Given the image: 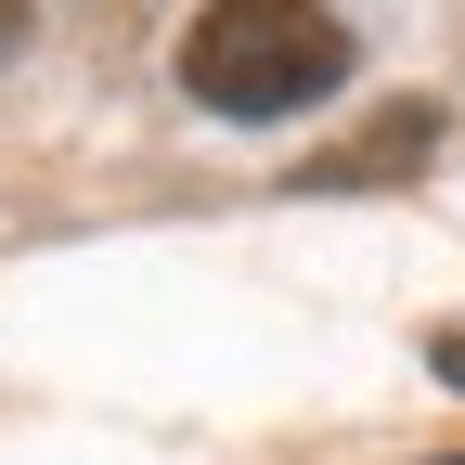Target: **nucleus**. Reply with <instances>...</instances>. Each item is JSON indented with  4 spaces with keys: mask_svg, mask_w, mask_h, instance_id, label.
Wrapping results in <instances>:
<instances>
[{
    "mask_svg": "<svg viewBox=\"0 0 465 465\" xmlns=\"http://www.w3.org/2000/svg\"><path fill=\"white\" fill-rule=\"evenodd\" d=\"M349 78V26L323 0H207L182 26V91L207 116H298Z\"/></svg>",
    "mask_w": 465,
    "mask_h": 465,
    "instance_id": "obj_1",
    "label": "nucleus"
},
{
    "mask_svg": "<svg viewBox=\"0 0 465 465\" xmlns=\"http://www.w3.org/2000/svg\"><path fill=\"white\" fill-rule=\"evenodd\" d=\"M440 155V104H388L375 130H349V143H323L298 182L311 194H349V182H414V168Z\"/></svg>",
    "mask_w": 465,
    "mask_h": 465,
    "instance_id": "obj_2",
    "label": "nucleus"
},
{
    "mask_svg": "<svg viewBox=\"0 0 465 465\" xmlns=\"http://www.w3.org/2000/svg\"><path fill=\"white\" fill-rule=\"evenodd\" d=\"M427 362H440V388H465V323H452V336L427 349Z\"/></svg>",
    "mask_w": 465,
    "mask_h": 465,
    "instance_id": "obj_3",
    "label": "nucleus"
},
{
    "mask_svg": "<svg viewBox=\"0 0 465 465\" xmlns=\"http://www.w3.org/2000/svg\"><path fill=\"white\" fill-rule=\"evenodd\" d=\"M14 39H26V0H0V52H14Z\"/></svg>",
    "mask_w": 465,
    "mask_h": 465,
    "instance_id": "obj_4",
    "label": "nucleus"
},
{
    "mask_svg": "<svg viewBox=\"0 0 465 465\" xmlns=\"http://www.w3.org/2000/svg\"><path fill=\"white\" fill-rule=\"evenodd\" d=\"M452 465H465V452H452Z\"/></svg>",
    "mask_w": 465,
    "mask_h": 465,
    "instance_id": "obj_5",
    "label": "nucleus"
}]
</instances>
